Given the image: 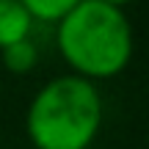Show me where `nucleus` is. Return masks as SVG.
<instances>
[{"instance_id":"nucleus-1","label":"nucleus","mask_w":149,"mask_h":149,"mask_svg":"<svg viewBox=\"0 0 149 149\" xmlns=\"http://www.w3.org/2000/svg\"><path fill=\"white\" fill-rule=\"evenodd\" d=\"M55 44L72 74L100 83L122 74L133 61L135 39L127 11L102 0H80L55 22Z\"/></svg>"},{"instance_id":"nucleus-5","label":"nucleus","mask_w":149,"mask_h":149,"mask_svg":"<svg viewBox=\"0 0 149 149\" xmlns=\"http://www.w3.org/2000/svg\"><path fill=\"white\" fill-rule=\"evenodd\" d=\"M25 6V11L31 14L33 22H44V25H55L58 19H64L66 14L80 3V0H19Z\"/></svg>"},{"instance_id":"nucleus-2","label":"nucleus","mask_w":149,"mask_h":149,"mask_svg":"<svg viewBox=\"0 0 149 149\" xmlns=\"http://www.w3.org/2000/svg\"><path fill=\"white\" fill-rule=\"evenodd\" d=\"M102 122L105 102L97 83L72 72L47 80L25 111V133L33 149H88Z\"/></svg>"},{"instance_id":"nucleus-6","label":"nucleus","mask_w":149,"mask_h":149,"mask_svg":"<svg viewBox=\"0 0 149 149\" xmlns=\"http://www.w3.org/2000/svg\"><path fill=\"white\" fill-rule=\"evenodd\" d=\"M102 3H108V6H116V8H127L133 0H102Z\"/></svg>"},{"instance_id":"nucleus-4","label":"nucleus","mask_w":149,"mask_h":149,"mask_svg":"<svg viewBox=\"0 0 149 149\" xmlns=\"http://www.w3.org/2000/svg\"><path fill=\"white\" fill-rule=\"evenodd\" d=\"M0 58H3V66L11 74H31L39 66V47L31 36L22 39V42H14L8 47L0 50Z\"/></svg>"},{"instance_id":"nucleus-3","label":"nucleus","mask_w":149,"mask_h":149,"mask_svg":"<svg viewBox=\"0 0 149 149\" xmlns=\"http://www.w3.org/2000/svg\"><path fill=\"white\" fill-rule=\"evenodd\" d=\"M33 31V19L19 0H0V50L14 42L28 39Z\"/></svg>"}]
</instances>
